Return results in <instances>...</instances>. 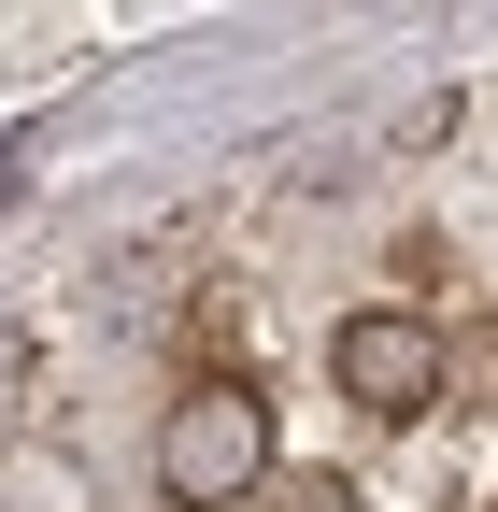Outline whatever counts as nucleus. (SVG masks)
<instances>
[{
  "label": "nucleus",
  "mask_w": 498,
  "mask_h": 512,
  "mask_svg": "<svg viewBox=\"0 0 498 512\" xmlns=\"http://www.w3.org/2000/svg\"><path fill=\"white\" fill-rule=\"evenodd\" d=\"M157 484L185 512H242V498H271V399L242 370H200L185 399L157 413Z\"/></svg>",
  "instance_id": "obj_1"
},
{
  "label": "nucleus",
  "mask_w": 498,
  "mask_h": 512,
  "mask_svg": "<svg viewBox=\"0 0 498 512\" xmlns=\"http://www.w3.org/2000/svg\"><path fill=\"white\" fill-rule=\"evenodd\" d=\"M328 370H342L356 413H427L456 384V342L427 328V313H342V328H328Z\"/></svg>",
  "instance_id": "obj_2"
},
{
  "label": "nucleus",
  "mask_w": 498,
  "mask_h": 512,
  "mask_svg": "<svg viewBox=\"0 0 498 512\" xmlns=\"http://www.w3.org/2000/svg\"><path fill=\"white\" fill-rule=\"evenodd\" d=\"M271 512H356V484H328V470H299V484H271Z\"/></svg>",
  "instance_id": "obj_3"
},
{
  "label": "nucleus",
  "mask_w": 498,
  "mask_h": 512,
  "mask_svg": "<svg viewBox=\"0 0 498 512\" xmlns=\"http://www.w3.org/2000/svg\"><path fill=\"white\" fill-rule=\"evenodd\" d=\"M456 384H470V399H498V328H470V356H456Z\"/></svg>",
  "instance_id": "obj_4"
}]
</instances>
